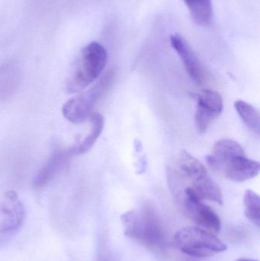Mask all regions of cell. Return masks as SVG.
I'll list each match as a JSON object with an SVG mask.
<instances>
[{
  "instance_id": "1",
  "label": "cell",
  "mask_w": 260,
  "mask_h": 261,
  "mask_svg": "<svg viewBox=\"0 0 260 261\" xmlns=\"http://www.w3.org/2000/svg\"><path fill=\"white\" fill-rule=\"evenodd\" d=\"M122 222L124 232L130 239L154 251H163L166 248V231L161 221L150 207L124 213Z\"/></svg>"
},
{
  "instance_id": "2",
  "label": "cell",
  "mask_w": 260,
  "mask_h": 261,
  "mask_svg": "<svg viewBox=\"0 0 260 261\" xmlns=\"http://www.w3.org/2000/svg\"><path fill=\"white\" fill-rule=\"evenodd\" d=\"M108 61L106 49L96 41H93L82 48L74 70L67 80L69 93L85 90L102 74Z\"/></svg>"
},
{
  "instance_id": "3",
  "label": "cell",
  "mask_w": 260,
  "mask_h": 261,
  "mask_svg": "<svg viewBox=\"0 0 260 261\" xmlns=\"http://www.w3.org/2000/svg\"><path fill=\"white\" fill-rule=\"evenodd\" d=\"M174 243L180 251L194 257H207L224 252L227 247L212 233L197 227H186L179 230Z\"/></svg>"
},
{
  "instance_id": "4",
  "label": "cell",
  "mask_w": 260,
  "mask_h": 261,
  "mask_svg": "<svg viewBox=\"0 0 260 261\" xmlns=\"http://www.w3.org/2000/svg\"><path fill=\"white\" fill-rule=\"evenodd\" d=\"M114 76L112 70L107 72L91 88L67 101L62 108L64 118L73 124L86 120L99 99L111 85Z\"/></svg>"
},
{
  "instance_id": "5",
  "label": "cell",
  "mask_w": 260,
  "mask_h": 261,
  "mask_svg": "<svg viewBox=\"0 0 260 261\" xmlns=\"http://www.w3.org/2000/svg\"><path fill=\"white\" fill-rule=\"evenodd\" d=\"M183 205L188 217L198 226L214 232L221 230V220L217 213L188 190L183 191Z\"/></svg>"
},
{
  "instance_id": "6",
  "label": "cell",
  "mask_w": 260,
  "mask_h": 261,
  "mask_svg": "<svg viewBox=\"0 0 260 261\" xmlns=\"http://www.w3.org/2000/svg\"><path fill=\"white\" fill-rule=\"evenodd\" d=\"M258 161L250 159L246 154L233 156L214 165L212 170L234 182H244L256 177L259 173Z\"/></svg>"
},
{
  "instance_id": "7",
  "label": "cell",
  "mask_w": 260,
  "mask_h": 261,
  "mask_svg": "<svg viewBox=\"0 0 260 261\" xmlns=\"http://www.w3.org/2000/svg\"><path fill=\"white\" fill-rule=\"evenodd\" d=\"M224 109L222 97L218 92L205 90L198 95L195 125L201 134L206 133L212 122L219 117Z\"/></svg>"
},
{
  "instance_id": "8",
  "label": "cell",
  "mask_w": 260,
  "mask_h": 261,
  "mask_svg": "<svg viewBox=\"0 0 260 261\" xmlns=\"http://www.w3.org/2000/svg\"><path fill=\"white\" fill-rule=\"evenodd\" d=\"M24 208L15 191L4 195L0 204V232H9L22 223Z\"/></svg>"
},
{
  "instance_id": "9",
  "label": "cell",
  "mask_w": 260,
  "mask_h": 261,
  "mask_svg": "<svg viewBox=\"0 0 260 261\" xmlns=\"http://www.w3.org/2000/svg\"><path fill=\"white\" fill-rule=\"evenodd\" d=\"M170 44L183 61V65L192 81L198 85L203 84L205 81L204 69L189 43L181 35L175 34L170 36Z\"/></svg>"
},
{
  "instance_id": "10",
  "label": "cell",
  "mask_w": 260,
  "mask_h": 261,
  "mask_svg": "<svg viewBox=\"0 0 260 261\" xmlns=\"http://www.w3.org/2000/svg\"><path fill=\"white\" fill-rule=\"evenodd\" d=\"M71 156L68 149H55L44 167L34 178V189L41 190L51 182L56 175L59 174L61 170L67 166Z\"/></svg>"
},
{
  "instance_id": "11",
  "label": "cell",
  "mask_w": 260,
  "mask_h": 261,
  "mask_svg": "<svg viewBox=\"0 0 260 261\" xmlns=\"http://www.w3.org/2000/svg\"><path fill=\"white\" fill-rule=\"evenodd\" d=\"M91 123V128L89 133L71 147H69L68 150L72 156L83 154L88 152L97 141L98 138L102 134L105 125V120L103 116L100 113H93L89 117Z\"/></svg>"
},
{
  "instance_id": "12",
  "label": "cell",
  "mask_w": 260,
  "mask_h": 261,
  "mask_svg": "<svg viewBox=\"0 0 260 261\" xmlns=\"http://www.w3.org/2000/svg\"><path fill=\"white\" fill-rule=\"evenodd\" d=\"M21 83L19 70L11 64L0 66V102L10 99Z\"/></svg>"
},
{
  "instance_id": "13",
  "label": "cell",
  "mask_w": 260,
  "mask_h": 261,
  "mask_svg": "<svg viewBox=\"0 0 260 261\" xmlns=\"http://www.w3.org/2000/svg\"><path fill=\"white\" fill-rule=\"evenodd\" d=\"M244 154H246L245 152L239 143L232 139H221L215 143L213 152L206 158V161L208 165L212 167L228 158Z\"/></svg>"
},
{
  "instance_id": "14",
  "label": "cell",
  "mask_w": 260,
  "mask_h": 261,
  "mask_svg": "<svg viewBox=\"0 0 260 261\" xmlns=\"http://www.w3.org/2000/svg\"><path fill=\"white\" fill-rule=\"evenodd\" d=\"M189 9L195 24L208 26L213 18V5L212 0H183Z\"/></svg>"
},
{
  "instance_id": "15",
  "label": "cell",
  "mask_w": 260,
  "mask_h": 261,
  "mask_svg": "<svg viewBox=\"0 0 260 261\" xmlns=\"http://www.w3.org/2000/svg\"><path fill=\"white\" fill-rule=\"evenodd\" d=\"M235 107L244 123L250 130L259 135L260 130L259 112L253 106L243 100L235 102Z\"/></svg>"
},
{
  "instance_id": "16",
  "label": "cell",
  "mask_w": 260,
  "mask_h": 261,
  "mask_svg": "<svg viewBox=\"0 0 260 261\" xmlns=\"http://www.w3.org/2000/svg\"><path fill=\"white\" fill-rule=\"evenodd\" d=\"M244 213L249 221L257 227L260 225V199L253 190H247L244 199Z\"/></svg>"
},
{
  "instance_id": "17",
  "label": "cell",
  "mask_w": 260,
  "mask_h": 261,
  "mask_svg": "<svg viewBox=\"0 0 260 261\" xmlns=\"http://www.w3.org/2000/svg\"><path fill=\"white\" fill-rule=\"evenodd\" d=\"M78 1H82L83 3H95V2L99 1V0H78Z\"/></svg>"
},
{
  "instance_id": "18",
  "label": "cell",
  "mask_w": 260,
  "mask_h": 261,
  "mask_svg": "<svg viewBox=\"0 0 260 261\" xmlns=\"http://www.w3.org/2000/svg\"><path fill=\"white\" fill-rule=\"evenodd\" d=\"M236 261H258L256 260H249V259H240V260Z\"/></svg>"
},
{
  "instance_id": "19",
  "label": "cell",
  "mask_w": 260,
  "mask_h": 261,
  "mask_svg": "<svg viewBox=\"0 0 260 261\" xmlns=\"http://www.w3.org/2000/svg\"><path fill=\"white\" fill-rule=\"evenodd\" d=\"M99 261H107V260L106 259L102 258V257H101L100 260H99Z\"/></svg>"
}]
</instances>
